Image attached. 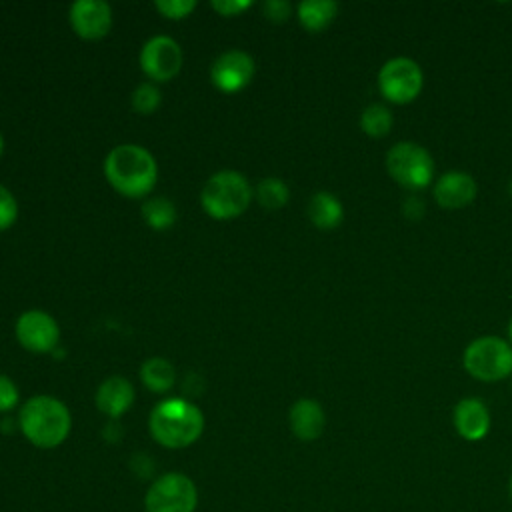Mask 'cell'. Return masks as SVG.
I'll return each mask as SVG.
<instances>
[{
	"instance_id": "obj_1",
	"label": "cell",
	"mask_w": 512,
	"mask_h": 512,
	"mask_svg": "<svg viewBox=\"0 0 512 512\" xmlns=\"http://www.w3.org/2000/svg\"><path fill=\"white\" fill-rule=\"evenodd\" d=\"M104 174L120 194L140 198L154 188L158 168L154 156L146 148L138 144H120L108 152Z\"/></svg>"
},
{
	"instance_id": "obj_2",
	"label": "cell",
	"mask_w": 512,
	"mask_h": 512,
	"mask_svg": "<svg viewBox=\"0 0 512 512\" xmlns=\"http://www.w3.org/2000/svg\"><path fill=\"white\" fill-rule=\"evenodd\" d=\"M152 438L166 448H186L204 430V416L198 406L182 398H168L154 406L148 418Z\"/></svg>"
},
{
	"instance_id": "obj_3",
	"label": "cell",
	"mask_w": 512,
	"mask_h": 512,
	"mask_svg": "<svg viewBox=\"0 0 512 512\" xmlns=\"http://www.w3.org/2000/svg\"><path fill=\"white\" fill-rule=\"evenodd\" d=\"M22 434L38 448L60 446L72 426L68 408L54 396H32L18 414Z\"/></svg>"
},
{
	"instance_id": "obj_4",
	"label": "cell",
	"mask_w": 512,
	"mask_h": 512,
	"mask_svg": "<svg viewBox=\"0 0 512 512\" xmlns=\"http://www.w3.org/2000/svg\"><path fill=\"white\" fill-rule=\"evenodd\" d=\"M250 198L252 188L248 180L236 170H220L212 174L200 192L204 210L218 220L242 214L248 208Z\"/></svg>"
},
{
	"instance_id": "obj_5",
	"label": "cell",
	"mask_w": 512,
	"mask_h": 512,
	"mask_svg": "<svg viewBox=\"0 0 512 512\" xmlns=\"http://www.w3.org/2000/svg\"><path fill=\"white\" fill-rule=\"evenodd\" d=\"M464 368L482 382H496L512 372V346L498 336H480L464 350Z\"/></svg>"
},
{
	"instance_id": "obj_6",
	"label": "cell",
	"mask_w": 512,
	"mask_h": 512,
	"mask_svg": "<svg viewBox=\"0 0 512 512\" xmlns=\"http://www.w3.org/2000/svg\"><path fill=\"white\" fill-rule=\"evenodd\" d=\"M386 170L400 186L420 190L430 184L434 162L428 150L416 142H398L386 154Z\"/></svg>"
},
{
	"instance_id": "obj_7",
	"label": "cell",
	"mask_w": 512,
	"mask_h": 512,
	"mask_svg": "<svg viewBox=\"0 0 512 512\" xmlns=\"http://www.w3.org/2000/svg\"><path fill=\"white\" fill-rule=\"evenodd\" d=\"M196 504V484L180 472L158 476L144 496L146 512H194Z\"/></svg>"
},
{
	"instance_id": "obj_8",
	"label": "cell",
	"mask_w": 512,
	"mask_h": 512,
	"mask_svg": "<svg viewBox=\"0 0 512 512\" xmlns=\"http://www.w3.org/2000/svg\"><path fill=\"white\" fill-rule=\"evenodd\" d=\"M422 80L420 66L406 56L390 58L378 72L380 92L396 104L412 102L422 90Z\"/></svg>"
},
{
	"instance_id": "obj_9",
	"label": "cell",
	"mask_w": 512,
	"mask_h": 512,
	"mask_svg": "<svg viewBox=\"0 0 512 512\" xmlns=\"http://www.w3.org/2000/svg\"><path fill=\"white\" fill-rule=\"evenodd\" d=\"M140 64L148 78L158 82L170 80L182 68V48L170 36H154L144 44Z\"/></svg>"
},
{
	"instance_id": "obj_10",
	"label": "cell",
	"mask_w": 512,
	"mask_h": 512,
	"mask_svg": "<svg viewBox=\"0 0 512 512\" xmlns=\"http://www.w3.org/2000/svg\"><path fill=\"white\" fill-rule=\"evenodd\" d=\"M16 338L30 352H50L60 338L56 320L42 310H28L16 322Z\"/></svg>"
},
{
	"instance_id": "obj_11",
	"label": "cell",
	"mask_w": 512,
	"mask_h": 512,
	"mask_svg": "<svg viewBox=\"0 0 512 512\" xmlns=\"http://www.w3.org/2000/svg\"><path fill=\"white\" fill-rule=\"evenodd\" d=\"M254 76V60L244 50L222 52L210 68V78L214 86L224 92H236L244 88Z\"/></svg>"
},
{
	"instance_id": "obj_12",
	"label": "cell",
	"mask_w": 512,
	"mask_h": 512,
	"mask_svg": "<svg viewBox=\"0 0 512 512\" xmlns=\"http://www.w3.org/2000/svg\"><path fill=\"white\" fill-rule=\"evenodd\" d=\"M70 24L86 40H98L112 26V10L104 0H76L70 6Z\"/></svg>"
},
{
	"instance_id": "obj_13",
	"label": "cell",
	"mask_w": 512,
	"mask_h": 512,
	"mask_svg": "<svg viewBox=\"0 0 512 512\" xmlns=\"http://www.w3.org/2000/svg\"><path fill=\"white\" fill-rule=\"evenodd\" d=\"M476 180L462 170L442 174L434 184V198L442 208L456 210L468 206L476 198Z\"/></svg>"
},
{
	"instance_id": "obj_14",
	"label": "cell",
	"mask_w": 512,
	"mask_h": 512,
	"mask_svg": "<svg viewBox=\"0 0 512 512\" xmlns=\"http://www.w3.org/2000/svg\"><path fill=\"white\" fill-rule=\"evenodd\" d=\"M454 426L464 440H482L490 430V412L478 398H464L454 408Z\"/></svg>"
},
{
	"instance_id": "obj_15",
	"label": "cell",
	"mask_w": 512,
	"mask_h": 512,
	"mask_svg": "<svg viewBox=\"0 0 512 512\" xmlns=\"http://www.w3.org/2000/svg\"><path fill=\"white\" fill-rule=\"evenodd\" d=\"M288 420H290V428H292L294 436L304 442L316 440L324 432V424H326L322 406L312 398L296 400L290 408Z\"/></svg>"
},
{
	"instance_id": "obj_16",
	"label": "cell",
	"mask_w": 512,
	"mask_h": 512,
	"mask_svg": "<svg viewBox=\"0 0 512 512\" xmlns=\"http://www.w3.org/2000/svg\"><path fill=\"white\" fill-rule=\"evenodd\" d=\"M134 402V388L124 376L106 378L96 392V406L110 418L122 416Z\"/></svg>"
},
{
	"instance_id": "obj_17",
	"label": "cell",
	"mask_w": 512,
	"mask_h": 512,
	"mask_svg": "<svg viewBox=\"0 0 512 512\" xmlns=\"http://www.w3.org/2000/svg\"><path fill=\"white\" fill-rule=\"evenodd\" d=\"M308 218L312 220L314 226L330 230L342 222L344 210L340 200L330 192H316L308 202Z\"/></svg>"
},
{
	"instance_id": "obj_18",
	"label": "cell",
	"mask_w": 512,
	"mask_h": 512,
	"mask_svg": "<svg viewBox=\"0 0 512 512\" xmlns=\"http://www.w3.org/2000/svg\"><path fill=\"white\" fill-rule=\"evenodd\" d=\"M336 12L338 4L332 0H304L298 4L300 24L310 32L324 30L334 20Z\"/></svg>"
},
{
	"instance_id": "obj_19",
	"label": "cell",
	"mask_w": 512,
	"mask_h": 512,
	"mask_svg": "<svg viewBox=\"0 0 512 512\" xmlns=\"http://www.w3.org/2000/svg\"><path fill=\"white\" fill-rule=\"evenodd\" d=\"M140 378L144 386L152 392H166L174 384V368L164 358H148L140 368Z\"/></svg>"
},
{
	"instance_id": "obj_20",
	"label": "cell",
	"mask_w": 512,
	"mask_h": 512,
	"mask_svg": "<svg viewBox=\"0 0 512 512\" xmlns=\"http://www.w3.org/2000/svg\"><path fill=\"white\" fill-rule=\"evenodd\" d=\"M146 224L154 230H166L176 222V208L168 198H152L142 206Z\"/></svg>"
},
{
	"instance_id": "obj_21",
	"label": "cell",
	"mask_w": 512,
	"mask_h": 512,
	"mask_svg": "<svg viewBox=\"0 0 512 512\" xmlns=\"http://www.w3.org/2000/svg\"><path fill=\"white\" fill-rule=\"evenodd\" d=\"M392 112L382 106V104H370L362 110V116H360V126L362 130L368 134V136H374V138H380V136H386L392 128Z\"/></svg>"
},
{
	"instance_id": "obj_22",
	"label": "cell",
	"mask_w": 512,
	"mask_h": 512,
	"mask_svg": "<svg viewBox=\"0 0 512 512\" xmlns=\"http://www.w3.org/2000/svg\"><path fill=\"white\" fill-rule=\"evenodd\" d=\"M288 186L274 176H268L264 180L258 182L256 186V198L260 202V206L268 208V210H278L288 202Z\"/></svg>"
},
{
	"instance_id": "obj_23",
	"label": "cell",
	"mask_w": 512,
	"mask_h": 512,
	"mask_svg": "<svg viewBox=\"0 0 512 512\" xmlns=\"http://www.w3.org/2000/svg\"><path fill=\"white\" fill-rule=\"evenodd\" d=\"M160 104V90L152 82H142L132 92V108L140 114H150Z\"/></svg>"
},
{
	"instance_id": "obj_24",
	"label": "cell",
	"mask_w": 512,
	"mask_h": 512,
	"mask_svg": "<svg viewBox=\"0 0 512 512\" xmlns=\"http://www.w3.org/2000/svg\"><path fill=\"white\" fill-rule=\"evenodd\" d=\"M154 6L162 16L180 20V18H186L196 8V2L194 0H156Z\"/></svg>"
},
{
	"instance_id": "obj_25",
	"label": "cell",
	"mask_w": 512,
	"mask_h": 512,
	"mask_svg": "<svg viewBox=\"0 0 512 512\" xmlns=\"http://www.w3.org/2000/svg\"><path fill=\"white\" fill-rule=\"evenodd\" d=\"M18 216V204L12 192L0 184V230L10 228L16 222Z\"/></svg>"
},
{
	"instance_id": "obj_26",
	"label": "cell",
	"mask_w": 512,
	"mask_h": 512,
	"mask_svg": "<svg viewBox=\"0 0 512 512\" xmlns=\"http://www.w3.org/2000/svg\"><path fill=\"white\" fill-rule=\"evenodd\" d=\"M16 402H18L16 384L8 376L0 374V412L12 410L16 406Z\"/></svg>"
},
{
	"instance_id": "obj_27",
	"label": "cell",
	"mask_w": 512,
	"mask_h": 512,
	"mask_svg": "<svg viewBox=\"0 0 512 512\" xmlns=\"http://www.w3.org/2000/svg\"><path fill=\"white\" fill-rule=\"evenodd\" d=\"M262 12L272 22H284L292 12V4L286 0H268L262 4Z\"/></svg>"
},
{
	"instance_id": "obj_28",
	"label": "cell",
	"mask_w": 512,
	"mask_h": 512,
	"mask_svg": "<svg viewBox=\"0 0 512 512\" xmlns=\"http://www.w3.org/2000/svg\"><path fill=\"white\" fill-rule=\"evenodd\" d=\"M210 6H212L216 12H220L222 16H236V14H240L242 10L250 8L252 2H250V0H212Z\"/></svg>"
},
{
	"instance_id": "obj_29",
	"label": "cell",
	"mask_w": 512,
	"mask_h": 512,
	"mask_svg": "<svg viewBox=\"0 0 512 512\" xmlns=\"http://www.w3.org/2000/svg\"><path fill=\"white\" fill-rule=\"evenodd\" d=\"M402 212H404V216L410 218V220H420L422 214H424V202H422V198H420V196H414V194L408 196V198L404 200Z\"/></svg>"
},
{
	"instance_id": "obj_30",
	"label": "cell",
	"mask_w": 512,
	"mask_h": 512,
	"mask_svg": "<svg viewBox=\"0 0 512 512\" xmlns=\"http://www.w3.org/2000/svg\"><path fill=\"white\" fill-rule=\"evenodd\" d=\"M508 338H510V342H512V318H510V324H508Z\"/></svg>"
},
{
	"instance_id": "obj_31",
	"label": "cell",
	"mask_w": 512,
	"mask_h": 512,
	"mask_svg": "<svg viewBox=\"0 0 512 512\" xmlns=\"http://www.w3.org/2000/svg\"><path fill=\"white\" fill-rule=\"evenodd\" d=\"M2 148H4V140H2V134H0V154H2Z\"/></svg>"
},
{
	"instance_id": "obj_32",
	"label": "cell",
	"mask_w": 512,
	"mask_h": 512,
	"mask_svg": "<svg viewBox=\"0 0 512 512\" xmlns=\"http://www.w3.org/2000/svg\"><path fill=\"white\" fill-rule=\"evenodd\" d=\"M510 496H512V476H510Z\"/></svg>"
},
{
	"instance_id": "obj_33",
	"label": "cell",
	"mask_w": 512,
	"mask_h": 512,
	"mask_svg": "<svg viewBox=\"0 0 512 512\" xmlns=\"http://www.w3.org/2000/svg\"><path fill=\"white\" fill-rule=\"evenodd\" d=\"M508 188H510V196H512V180H510V186H508Z\"/></svg>"
}]
</instances>
